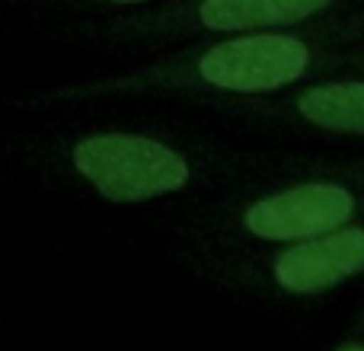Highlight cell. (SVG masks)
I'll return each instance as SVG.
<instances>
[{
    "mask_svg": "<svg viewBox=\"0 0 364 351\" xmlns=\"http://www.w3.org/2000/svg\"><path fill=\"white\" fill-rule=\"evenodd\" d=\"M316 61V51L294 36H240L208 45L201 51L176 55L170 61L147 64L132 74L90 80L32 96L36 102H83L115 93H166V90H220V93H272L297 83Z\"/></svg>",
    "mask_w": 364,
    "mask_h": 351,
    "instance_id": "cell-1",
    "label": "cell"
},
{
    "mask_svg": "<svg viewBox=\"0 0 364 351\" xmlns=\"http://www.w3.org/2000/svg\"><path fill=\"white\" fill-rule=\"evenodd\" d=\"M32 163L112 205H144L192 182V163L170 141L132 128H80L29 141Z\"/></svg>",
    "mask_w": 364,
    "mask_h": 351,
    "instance_id": "cell-2",
    "label": "cell"
},
{
    "mask_svg": "<svg viewBox=\"0 0 364 351\" xmlns=\"http://www.w3.org/2000/svg\"><path fill=\"white\" fill-rule=\"evenodd\" d=\"M336 6V0H198L188 10L147 13V16L115 19L102 26L109 38H151L182 26H198L205 32H256L307 23L310 16Z\"/></svg>",
    "mask_w": 364,
    "mask_h": 351,
    "instance_id": "cell-3",
    "label": "cell"
},
{
    "mask_svg": "<svg viewBox=\"0 0 364 351\" xmlns=\"http://www.w3.org/2000/svg\"><path fill=\"white\" fill-rule=\"evenodd\" d=\"M358 211V201L346 185L336 182H307L288 192L269 195L246 207L243 227L259 239L301 243L346 227Z\"/></svg>",
    "mask_w": 364,
    "mask_h": 351,
    "instance_id": "cell-4",
    "label": "cell"
},
{
    "mask_svg": "<svg viewBox=\"0 0 364 351\" xmlns=\"http://www.w3.org/2000/svg\"><path fill=\"white\" fill-rule=\"evenodd\" d=\"M364 269V230L348 227L342 233H323L301 239L275 259V281L291 294H316L342 284Z\"/></svg>",
    "mask_w": 364,
    "mask_h": 351,
    "instance_id": "cell-5",
    "label": "cell"
},
{
    "mask_svg": "<svg viewBox=\"0 0 364 351\" xmlns=\"http://www.w3.org/2000/svg\"><path fill=\"white\" fill-rule=\"evenodd\" d=\"M294 106L314 128L364 134V83H323L307 90Z\"/></svg>",
    "mask_w": 364,
    "mask_h": 351,
    "instance_id": "cell-6",
    "label": "cell"
},
{
    "mask_svg": "<svg viewBox=\"0 0 364 351\" xmlns=\"http://www.w3.org/2000/svg\"><path fill=\"white\" fill-rule=\"evenodd\" d=\"M0 4L26 6V10H134L157 0H0Z\"/></svg>",
    "mask_w": 364,
    "mask_h": 351,
    "instance_id": "cell-7",
    "label": "cell"
},
{
    "mask_svg": "<svg viewBox=\"0 0 364 351\" xmlns=\"http://www.w3.org/2000/svg\"><path fill=\"white\" fill-rule=\"evenodd\" d=\"M346 351H364V348H346Z\"/></svg>",
    "mask_w": 364,
    "mask_h": 351,
    "instance_id": "cell-8",
    "label": "cell"
}]
</instances>
